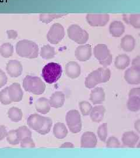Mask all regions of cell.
Here are the masks:
<instances>
[{"label":"cell","mask_w":140,"mask_h":158,"mask_svg":"<svg viewBox=\"0 0 140 158\" xmlns=\"http://www.w3.org/2000/svg\"><path fill=\"white\" fill-rule=\"evenodd\" d=\"M120 147V142L115 136L109 137L106 141V147L109 148H118Z\"/></svg>","instance_id":"obj_39"},{"label":"cell","mask_w":140,"mask_h":158,"mask_svg":"<svg viewBox=\"0 0 140 158\" xmlns=\"http://www.w3.org/2000/svg\"><path fill=\"white\" fill-rule=\"evenodd\" d=\"M6 141L12 145H17L20 143V139L17 135L16 130H11L7 132L6 136Z\"/></svg>","instance_id":"obj_32"},{"label":"cell","mask_w":140,"mask_h":158,"mask_svg":"<svg viewBox=\"0 0 140 158\" xmlns=\"http://www.w3.org/2000/svg\"><path fill=\"white\" fill-rule=\"evenodd\" d=\"M88 23L92 27H102L106 25L109 21V15L88 14L86 17Z\"/></svg>","instance_id":"obj_8"},{"label":"cell","mask_w":140,"mask_h":158,"mask_svg":"<svg viewBox=\"0 0 140 158\" xmlns=\"http://www.w3.org/2000/svg\"><path fill=\"white\" fill-rule=\"evenodd\" d=\"M7 131L4 126L0 125V141L4 139L6 136Z\"/></svg>","instance_id":"obj_45"},{"label":"cell","mask_w":140,"mask_h":158,"mask_svg":"<svg viewBox=\"0 0 140 158\" xmlns=\"http://www.w3.org/2000/svg\"><path fill=\"white\" fill-rule=\"evenodd\" d=\"M124 21L127 24H131L134 28H140V15H123Z\"/></svg>","instance_id":"obj_29"},{"label":"cell","mask_w":140,"mask_h":158,"mask_svg":"<svg viewBox=\"0 0 140 158\" xmlns=\"http://www.w3.org/2000/svg\"><path fill=\"white\" fill-rule=\"evenodd\" d=\"M130 63V59L126 54L118 55L114 60V66L118 70H124L129 66Z\"/></svg>","instance_id":"obj_23"},{"label":"cell","mask_w":140,"mask_h":158,"mask_svg":"<svg viewBox=\"0 0 140 158\" xmlns=\"http://www.w3.org/2000/svg\"><path fill=\"white\" fill-rule=\"evenodd\" d=\"M98 143L95 134L91 131L84 132L81 138V147L84 148H95Z\"/></svg>","instance_id":"obj_10"},{"label":"cell","mask_w":140,"mask_h":158,"mask_svg":"<svg viewBox=\"0 0 140 158\" xmlns=\"http://www.w3.org/2000/svg\"><path fill=\"white\" fill-rule=\"evenodd\" d=\"M124 79L129 85H139L140 84V71L133 67L129 68L124 73Z\"/></svg>","instance_id":"obj_13"},{"label":"cell","mask_w":140,"mask_h":158,"mask_svg":"<svg viewBox=\"0 0 140 158\" xmlns=\"http://www.w3.org/2000/svg\"><path fill=\"white\" fill-rule=\"evenodd\" d=\"M8 81V78L5 72L0 69V88L2 87L6 84Z\"/></svg>","instance_id":"obj_41"},{"label":"cell","mask_w":140,"mask_h":158,"mask_svg":"<svg viewBox=\"0 0 140 158\" xmlns=\"http://www.w3.org/2000/svg\"><path fill=\"white\" fill-rule=\"evenodd\" d=\"M50 104L49 100L45 97L39 98L35 102V108L38 112L42 114H46L50 111Z\"/></svg>","instance_id":"obj_20"},{"label":"cell","mask_w":140,"mask_h":158,"mask_svg":"<svg viewBox=\"0 0 140 158\" xmlns=\"http://www.w3.org/2000/svg\"><path fill=\"white\" fill-rule=\"evenodd\" d=\"M100 84L97 70H95L92 72L89 75L86 77L85 81V87L88 89H94L97 85Z\"/></svg>","instance_id":"obj_25"},{"label":"cell","mask_w":140,"mask_h":158,"mask_svg":"<svg viewBox=\"0 0 140 158\" xmlns=\"http://www.w3.org/2000/svg\"><path fill=\"white\" fill-rule=\"evenodd\" d=\"M17 135L20 141L26 137H32V132L26 126H22L16 130Z\"/></svg>","instance_id":"obj_33"},{"label":"cell","mask_w":140,"mask_h":158,"mask_svg":"<svg viewBox=\"0 0 140 158\" xmlns=\"http://www.w3.org/2000/svg\"><path fill=\"white\" fill-rule=\"evenodd\" d=\"M106 109L103 106H96L92 108L90 113V117L94 123H100L104 118Z\"/></svg>","instance_id":"obj_19"},{"label":"cell","mask_w":140,"mask_h":158,"mask_svg":"<svg viewBox=\"0 0 140 158\" xmlns=\"http://www.w3.org/2000/svg\"><path fill=\"white\" fill-rule=\"evenodd\" d=\"M132 67L137 70L140 71V56L135 57L131 62Z\"/></svg>","instance_id":"obj_42"},{"label":"cell","mask_w":140,"mask_h":158,"mask_svg":"<svg viewBox=\"0 0 140 158\" xmlns=\"http://www.w3.org/2000/svg\"><path fill=\"white\" fill-rule=\"evenodd\" d=\"M127 108L131 112H137L140 110V98L135 96L129 97Z\"/></svg>","instance_id":"obj_30"},{"label":"cell","mask_w":140,"mask_h":158,"mask_svg":"<svg viewBox=\"0 0 140 158\" xmlns=\"http://www.w3.org/2000/svg\"><path fill=\"white\" fill-rule=\"evenodd\" d=\"M65 36V30L62 25L56 23H54L47 34V40L51 44H58Z\"/></svg>","instance_id":"obj_7"},{"label":"cell","mask_w":140,"mask_h":158,"mask_svg":"<svg viewBox=\"0 0 140 158\" xmlns=\"http://www.w3.org/2000/svg\"><path fill=\"white\" fill-rule=\"evenodd\" d=\"M134 128L135 130L140 134V119H138L135 122Z\"/></svg>","instance_id":"obj_47"},{"label":"cell","mask_w":140,"mask_h":158,"mask_svg":"<svg viewBox=\"0 0 140 158\" xmlns=\"http://www.w3.org/2000/svg\"><path fill=\"white\" fill-rule=\"evenodd\" d=\"M137 147L138 148H140V142L138 143V145H137Z\"/></svg>","instance_id":"obj_48"},{"label":"cell","mask_w":140,"mask_h":158,"mask_svg":"<svg viewBox=\"0 0 140 158\" xmlns=\"http://www.w3.org/2000/svg\"><path fill=\"white\" fill-rule=\"evenodd\" d=\"M135 96L140 98V87H135L131 89L129 91V97Z\"/></svg>","instance_id":"obj_43"},{"label":"cell","mask_w":140,"mask_h":158,"mask_svg":"<svg viewBox=\"0 0 140 158\" xmlns=\"http://www.w3.org/2000/svg\"><path fill=\"white\" fill-rule=\"evenodd\" d=\"M8 94L12 102H19L22 100L23 93L20 85L14 83L8 87Z\"/></svg>","instance_id":"obj_14"},{"label":"cell","mask_w":140,"mask_h":158,"mask_svg":"<svg viewBox=\"0 0 140 158\" xmlns=\"http://www.w3.org/2000/svg\"><path fill=\"white\" fill-rule=\"evenodd\" d=\"M90 100L94 104H101L105 100V93L103 88L96 87L90 94Z\"/></svg>","instance_id":"obj_17"},{"label":"cell","mask_w":140,"mask_h":158,"mask_svg":"<svg viewBox=\"0 0 140 158\" xmlns=\"http://www.w3.org/2000/svg\"><path fill=\"white\" fill-rule=\"evenodd\" d=\"M52 124H53V121L49 117H46L45 124L40 130L38 131V132L43 135L47 134L50 131Z\"/></svg>","instance_id":"obj_38"},{"label":"cell","mask_w":140,"mask_h":158,"mask_svg":"<svg viewBox=\"0 0 140 158\" xmlns=\"http://www.w3.org/2000/svg\"><path fill=\"white\" fill-rule=\"evenodd\" d=\"M46 117H42L37 114L30 115L27 120L28 125L32 130L38 132L45 124Z\"/></svg>","instance_id":"obj_12"},{"label":"cell","mask_w":140,"mask_h":158,"mask_svg":"<svg viewBox=\"0 0 140 158\" xmlns=\"http://www.w3.org/2000/svg\"><path fill=\"white\" fill-rule=\"evenodd\" d=\"M98 76L100 83L107 82L111 77V72L109 68H99L97 70Z\"/></svg>","instance_id":"obj_27"},{"label":"cell","mask_w":140,"mask_h":158,"mask_svg":"<svg viewBox=\"0 0 140 158\" xmlns=\"http://www.w3.org/2000/svg\"><path fill=\"white\" fill-rule=\"evenodd\" d=\"M125 31V27L120 21H114L110 23L109 32L113 36L118 38L121 36Z\"/></svg>","instance_id":"obj_22"},{"label":"cell","mask_w":140,"mask_h":158,"mask_svg":"<svg viewBox=\"0 0 140 158\" xmlns=\"http://www.w3.org/2000/svg\"><path fill=\"white\" fill-rule=\"evenodd\" d=\"M65 94L62 91H56L50 98L51 107L54 108L62 107L65 102Z\"/></svg>","instance_id":"obj_18"},{"label":"cell","mask_w":140,"mask_h":158,"mask_svg":"<svg viewBox=\"0 0 140 158\" xmlns=\"http://www.w3.org/2000/svg\"><path fill=\"white\" fill-rule=\"evenodd\" d=\"M14 53V46L10 43H5L0 47V54L4 58H9Z\"/></svg>","instance_id":"obj_31"},{"label":"cell","mask_w":140,"mask_h":158,"mask_svg":"<svg viewBox=\"0 0 140 158\" xmlns=\"http://www.w3.org/2000/svg\"><path fill=\"white\" fill-rule=\"evenodd\" d=\"M8 116L12 122L18 123L22 118V111L18 108L12 107L8 111Z\"/></svg>","instance_id":"obj_28"},{"label":"cell","mask_w":140,"mask_h":158,"mask_svg":"<svg viewBox=\"0 0 140 158\" xmlns=\"http://www.w3.org/2000/svg\"><path fill=\"white\" fill-rule=\"evenodd\" d=\"M56 55L55 49L54 47L49 45H44L41 49L40 52V55L44 59H53Z\"/></svg>","instance_id":"obj_26"},{"label":"cell","mask_w":140,"mask_h":158,"mask_svg":"<svg viewBox=\"0 0 140 158\" xmlns=\"http://www.w3.org/2000/svg\"><path fill=\"white\" fill-rule=\"evenodd\" d=\"M140 139L139 136L133 131H127L124 132L122 138V143L124 146L133 148Z\"/></svg>","instance_id":"obj_15"},{"label":"cell","mask_w":140,"mask_h":158,"mask_svg":"<svg viewBox=\"0 0 140 158\" xmlns=\"http://www.w3.org/2000/svg\"><path fill=\"white\" fill-rule=\"evenodd\" d=\"M97 134L101 141L106 142L107 137V124L103 123L101 125L97 130Z\"/></svg>","instance_id":"obj_35"},{"label":"cell","mask_w":140,"mask_h":158,"mask_svg":"<svg viewBox=\"0 0 140 158\" xmlns=\"http://www.w3.org/2000/svg\"><path fill=\"white\" fill-rule=\"evenodd\" d=\"M66 123L70 131L74 134L78 133L82 129V121L81 115L78 110L69 111L66 117Z\"/></svg>","instance_id":"obj_5"},{"label":"cell","mask_w":140,"mask_h":158,"mask_svg":"<svg viewBox=\"0 0 140 158\" xmlns=\"http://www.w3.org/2000/svg\"><path fill=\"white\" fill-rule=\"evenodd\" d=\"M6 70L10 76L18 77L22 73V65L17 60H10L6 64Z\"/></svg>","instance_id":"obj_11"},{"label":"cell","mask_w":140,"mask_h":158,"mask_svg":"<svg viewBox=\"0 0 140 158\" xmlns=\"http://www.w3.org/2000/svg\"><path fill=\"white\" fill-rule=\"evenodd\" d=\"M66 74L71 79H76L78 77L81 73V66L76 62H70L66 66Z\"/></svg>","instance_id":"obj_16"},{"label":"cell","mask_w":140,"mask_h":158,"mask_svg":"<svg viewBox=\"0 0 140 158\" xmlns=\"http://www.w3.org/2000/svg\"><path fill=\"white\" fill-rule=\"evenodd\" d=\"M62 73V66L57 63H49L42 69V76L45 81L53 84L60 79Z\"/></svg>","instance_id":"obj_2"},{"label":"cell","mask_w":140,"mask_h":158,"mask_svg":"<svg viewBox=\"0 0 140 158\" xmlns=\"http://www.w3.org/2000/svg\"><path fill=\"white\" fill-rule=\"evenodd\" d=\"M64 15V14H40L39 19L42 23H49L54 19L61 18Z\"/></svg>","instance_id":"obj_36"},{"label":"cell","mask_w":140,"mask_h":158,"mask_svg":"<svg viewBox=\"0 0 140 158\" xmlns=\"http://www.w3.org/2000/svg\"><path fill=\"white\" fill-rule=\"evenodd\" d=\"M53 134L58 139H63L68 134V130L66 125L62 123H57L54 125Z\"/></svg>","instance_id":"obj_24"},{"label":"cell","mask_w":140,"mask_h":158,"mask_svg":"<svg viewBox=\"0 0 140 158\" xmlns=\"http://www.w3.org/2000/svg\"><path fill=\"white\" fill-rule=\"evenodd\" d=\"M0 102L3 105H9L11 104V100L8 94V87L0 91Z\"/></svg>","instance_id":"obj_37"},{"label":"cell","mask_w":140,"mask_h":158,"mask_svg":"<svg viewBox=\"0 0 140 158\" xmlns=\"http://www.w3.org/2000/svg\"><path fill=\"white\" fill-rule=\"evenodd\" d=\"M60 148H74V145L71 142H65L62 143Z\"/></svg>","instance_id":"obj_46"},{"label":"cell","mask_w":140,"mask_h":158,"mask_svg":"<svg viewBox=\"0 0 140 158\" xmlns=\"http://www.w3.org/2000/svg\"><path fill=\"white\" fill-rule=\"evenodd\" d=\"M6 34L8 39L10 40H15L18 37V32L15 30H8L6 31Z\"/></svg>","instance_id":"obj_44"},{"label":"cell","mask_w":140,"mask_h":158,"mask_svg":"<svg viewBox=\"0 0 140 158\" xmlns=\"http://www.w3.org/2000/svg\"><path fill=\"white\" fill-rule=\"evenodd\" d=\"M135 46V40L134 38L130 35L124 36L121 40L120 46L125 52H130L134 50Z\"/></svg>","instance_id":"obj_21"},{"label":"cell","mask_w":140,"mask_h":158,"mask_svg":"<svg viewBox=\"0 0 140 158\" xmlns=\"http://www.w3.org/2000/svg\"><path fill=\"white\" fill-rule=\"evenodd\" d=\"M68 36L78 44L83 45L89 39V34L77 25H72L67 29Z\"/></svg>","instance_id":"obj_6"},{"label":"cell","mask_w":140,"mask_h":158,"mask_svg":"<svg viewBox=\"0 0 140 158\" xmlns=\"http://www.w3.org/2000/svg\"><path fill=\"white\" fill-rule=\"evenodd\" d=\"M94 54L104 68H107L112 62L113 57L107 46L104 44H99L94 48Z\"/></svg>","instance_id":"obj_4"},{"label":"cell","mask_w":140,"mask_h":158,"mask_svg":"<svg viewBox=\"0 0 140 158\" xmlns=\"http://www.w3.org/2000/svg\"><path fill=\"white\" fill-rule=\"evenodd\" d=\"M79 107L80 111L84 116H87L90 115V113L92 110V106L89 102L86 101H82L79 103Z\"/></svg>","instance_id":"obj_34"},{"label":"cell","mask_w":140,"mask_h":158,"mask_svg":"<svg viewBox=\"0 0 140 158\" xmlns=\"http://www.w3.org/2000/svg\"><path fill=\"white\" fill-rule=\"evenodd\" d=\"M23 87L26 91L34 95H40L44 93L46 85L38 77L28 75L23 80Z\"/></svg>","instance_id":"obj_3"},{"label":"cell","mask_w":140,"mask_h":158,"mask_svg":"<svg viewBox=\"0 0 140 158\" xmlns=\"http://www.w3.org/2000/svg\"><path fill=\"white\" fill-rule=\"evenodd\" d=\"M75 56L81 62H86L92 56V48L89 44L79 46L75 52Z\"/></svg>","instance_id":"obj_9"},{"label":"cell","mask_w":140,"mask_h":158,"mask_svg":"<svg viewBox=\"0 0 140 158\" xmlns=\"http://www.w3.org/2000/svg\"><path fill=\"white\" fill-rule=\"evenodd\" d=\"M16 52L21 57L34 59L39 55V47L32 40H21L16 45Z\"/></svg>","instance_id":"obj_1"},{"label":"cell","mask_w":140,"mask_h":158,"mask_svg":"<svg viewBox=\"0 0 140 158\" xmlns=\"http://www.w3.org/2000/svg\"><path fill=\"white\" fill-rule=\"evenodd\" d=\"M21 147L22 148H34L35 143L34 142L33 139H32V137H26L22 139L21 142Z\"/></svg>","instance_id":"obj_40"}]
</instances>
